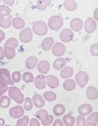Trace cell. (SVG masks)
Masks as SVG:
<instances>
[{"label":"cell","mask_w":98,"mask_h":126,"mask_svg":"<svg viewBox=\"0 0 98 126\" xmlns=\"http://www.w3.org/2000/svg\"><path fill=\"white\" fill-rule=\"evenodd\" d=\"M4 123H5L4 120L2 118H0V126H4Z\"/></svg>","instance_id":"50"},{"label":"cell","mask_w":98,"mask_h":126,"mask_svg":"<svg viewBox=\"0 0 98 126\" xmlns=\"http://www.w3.org/2000/svg\"><path fill=\"white\" fill-rule=\"evenodd\" d=\"M5 56H4V49L0 46V61L1 60H3V58H4Z\"/></svg>","instance_id":"46"},{"label":"cell","mask_w":98,"mask_h":126,"mask_svg":"<svg viewBox=\"0 0 98 126\" xmlns=\"http://www.w3.org/2000/svg\"><path fill=\"white\" fill-rule=\"evenodd\" d=\"M10 104H11V102H10V98H9V97H7V96H2V97L0 98V107H1V108L5 109V108L9 107Z\"/></svg>","instance_id":"29"},{"label":"cell","mask_w":98,"mask_h":126,"mask_svg":"<svg viewBox=\"0 0 98 126\" xmlns=\"http://www.w3.org/2000/svg\"><path fill=\"white\" fill-rule=\"evenodd\" d=\"M30 126H40V124H39V122H38V120L36 118H32Z\"/></svg>","instance_id":"44"},{"label":"cell","mask_w":98,"mask_h":126,"mask_svg":"<svg viewBox=\"0 0 98 126\" xmlns=\"http://www.w3.org/2000/svg\"><path fill=\"white\" fill-rule=\"evenodd\" d=\"M24 108H22L21 106H16V107H13L10 110H9V114L11 117L13 118H20L22 116H24Z\"/></svg>","instance_id":"6"},{"label":"cell","mask_w":98,"mask_h":126,"mask_svg":"<svg viewBox=\"0 0 98 126\" xmlns=\"http://www.w3.org/2000/svg\"><path fill=\"white\" fill-rule=\"evenodd\" d=\"M97 47H98V44L97 43H95V44H93V45L91 46V48H90V52H91V54H92L94 57H97L98 56Z\"/></svg>","instance_id":"43"},{"label":"cell","mask_w":98,"mask_h":126,"mask_svg":"<svg viewBox=\"0 0 98 126\" xmlns=\"http://www.w3.org/2000/svg\"><path fill=\"white\" fill-rule=\"evenodd\" d=\"M97 117H98V113L97 112H94V113H92L91 115H89L88 118H86L85 120H86L87 122H94V123L97 124V120H98Z\"/></svg>","instance_id":"39"},{"label":"cell","mask_w":98,"mask_h":126,"mask_svg":"<svg viewBox=\"0 0 98 126\" xmlns=\"http://www.w3.org/2000/svg\"><path fill=\"white\" fill-rule=\"evenodd\" d=\"M10 12H11V9L5 5H2L0 6V17L1 16H6V15H10Z\"/></svg>","instance_id":"37"},{"label":"cell","mask_w":98,"mask_h":126,"mask_svg":"<svg viewBox=\"0 0 98 126\" xmlns=\"http://www.w3.org/2000/svg\"><path fill=\"white\" fill-rule=\"evenodd\" d=\"M9 96L11 99H13L14 101H16V103L18 104H22L24 103V95L22 94L21 90L17 87H10L9 88Z\"/></svg>","instance_id":"3"},{"label":"cell","mask_w":98,"mask_h":126,"mask_svg":"<svg viewBox=\"0 0 98 126\" xmlns=\"http://www.w3.org/2000/svg\"><path fill=\"white\" fill-rule=\"evenodd\" d=\"M48 28L53 30V31H57L59 29H61V27L63 26V19L60 17V16H52L49 21H48V24H47Z\"/></svg>","instance_id":"2"},{"label":"cell","mask_w":98,"mask_h":126,"mask_svg":"<svg viewBox=\"0 0 98 126\" xmlns=\"http://www.w3.org/2000/svg\"><path fill=\"white\" fill-rule=\"evenodd\" d=\"M70 26H71V29H72L73 31H75V32H79V31L82 29L83 24H82V21H81L80 19L76 18V19H74V20L71 21Z\"/></svg>","instance_id":"13"},{"label":"cell","mask_w":98,"mask_h":126,"mask_svg":"<svg viewBox=\"0 0 98 126\" xmlns=\"http://www.w3.org/2000/svg\"><path fill=\"white\" fill-rule=\"evenodd\" d=\"M33 105H34V107H36V108H42L43 106H44V99L40 96V95L38 94H34L33 97Z\"/></svg>","instance_id":"21"},{"label":"cell","mask_w":98,"mask_h":126,"mask_svg":"<svg viewBox=\"0 0 98 126\" xmlns=\"http://www.w3.org/2000/svg\"><path fill=\"white\" fill-rule=\"evenodd\" d=\"M3 2H4L6 5H9V6H12V5L14 4V1H8V0H4Z\"/></svg>","instance_id":"48"},{"label":"cell","mask_w":98,"mask_h":126,"mask_svg":"<svg viewBox=\"0 0 98 126\" xmlns=\"http://www.w3.org/2000/svg\"><path fill=\"white\" fill-rule=\"evenodd\" d=\"M74 37V32L70 29H64L60 33V38L63 42H70L73 40Z\"/></svg>","instance_id":"9"},{"label":"cell","mask_w":98,"mask_h":126,"mask_svg":"<svg viewBox=\"0 0 98 126\" xmlns=\"http://www.w3.org/2000/svg\"><path fill=\"white\" fill-rule=\"evenodd\" d=\"M19 37L23 43H29L33 39V32L30 28H26L20 32Z\"/></svg>","instance_id":"5"},{"label":"cell","mask_w":98,"mask_h":126,"mask_svg":"<svg viewBox=\"0 0 98 126\" xmlns=\"http://www.w3.org/2000/svg\"><path fill=\"white\" fill-rule=\"evenodd\" d=\"M23 80L26 82V83H31L34 80V77H33V73L32 72H26L24 73L23 75Z\"/></svg>","instance_id":"33"},{"label":"cell","mask_w":98,"mask_h":126,"mask_svg":"<svg viewBox=\"0 0 98 126\" xmlns=\"http://www.w3.org/2000/svg\"><path fill=\"white\" fill-rule=\"evenodd\" d=\"M73 73H74L73 67H71V66H65L64 68H62V70L60 72V75H61V77H63V78L66 79V78H70L73 75Z\"/></svg>","instance_id":"23"},{"label":"cell","mask_w":98,"mask_h":126,"mask_svg":"<svg viewBox=\"0 0 98 126\" xmlns=\"http://www.w3.org/2000/svg\"><path fill=\"white\" fill-rule=\"evenodd\" d=\"M12 24V16L11 15H6V16H1L0 17V27L4 29H8Z\"/></svg>","instance_id":"12"},{"label":"cell","mask_w":98,"mask_h":126,"mask_svg":"<svg viewBox=\"0 0 98 126\" xmlns=\"http://www.w3.org/2000/svg\"><path fill=\"white\" fill-rule=\"evenodd\" d=\"M4 38H5V33L2 32V31H0V43H1V41H2Z\"/></svg>","instance_id":"47"},{"label":"cell","mask_w":98,"mask_h":126,"mask_svg":"<svg viewBox=\"0 0 98 126\" xmlns=\"http://www.w3.org/2000/svg\"><path fill=\"white\" fill-rule=\"evenodd\" d=\"M47 25L42 22V21H38V22H35L33 23V32H34L35 34L41 36V35H45L47 33Z\"/></svg>","instance_id":"1"},{"label":"cell","mask_w":98,"mask_h":126,"mask_svg":"<svg viewBox=\"0 0 98 126\" xmlns=\"http://www.w3.org/2000/svg\"><path fill=\"white\" fill-rule=\"evenodd\" d=\"M54 45V40L52 37H47L45 39H43L42 43H41V47L44 51H48L52 48V46Z\"/></svg>","instance_id":"18"},{"label":"cell","mask_w":98,"mask_h":126,"mask_svg":"<svg viewBox=\"0 0 98 126\" xmlns=\"http://www.w3.org/2000/svg\"><path fill=\"white\" fill-rule=\"evenodd\" d=\"M53 122V116L52 115H47L43 120H41V123H42V125H45V126H47V125H49V124H51Z\"/></svg>","instance_id":"38"},{"label":"cell","mask_w":98,"mask_h":126,"mask_svg":"<svg viewBox=\"0 0 98 126\" xmlns=\"http://www.w3.org/2000/svg\"><path fill=\"white\" fill-rule=\"evenodd\" d=\"M5 46H12V47L16 48V47H18V40H17L16 38H14V37L9 38V39L6 41Z\"/></svg>","instance_id":"36"},{"label":"cell","mask_w":98,"mask_h":126,"mask_svg":"<svg viewBox=\"0 0 98 126\" xmlns=\"http://www.w3.org/2000/svg\"><path fill=\"white\" fill-rule=\"evenodd\" d=\"M7 90H8V84L0 79V96L4 94Z\"/></svg>","instance_id":"40"},{"label":"cell","mask_w":98,"mask_h":126,"mask_svg":"<svg viewBox=\"0 0 98 126\" xmlns=\"http://www.w3.org/2000/svg\"><path fill=\"white\" fill-rule=\"evenodd\" d=\"M86 124V120L84 118V116L82 115H78L77 117V125L78 126H85Z\"/></svg>","instance_id":"41"},{"label":"cell","mask_w":98,"mask_h":126,"mask_svg":"<svg viewBox=\"0 0 98 126\" xmlns=\"http://www.w3.org/2000/svg\"><path fill=\"white\" fill-rule=\"evenodd\" d=\"M47 115H48V112H47L46 110H38V111L35 113V116H36L38 119H40V120H43Z\"/></svg>","instance_id":"34"},{"label":"cell","mask_w":98,"mask_h":126,"mask_svg":"<svg viewBox=\"0 0 98 126\" xmlns=\"http://www.w3.org/2000/svg\"><path fill=\"white\" fill-rule=\"evenodd\" d=\"M12 79H13L14 82H19V81L22 79V75H21L20 71H15V72H13V74H12Z\"/></svg>","instance_id":"42"},{"label":"cell","mask_w":98,"mask_h":126,"mask_svg":"<svg viewBox=\"0 0 98 126\" xmlns=\"http://www.w3.org/2000/svg\"><path fill=\"white\" fill-rule=\"evenodd\" d=\"M34 85L38 89H43L46 86V77L44 75H37L34 79Z\"/></svg>","instance_id":"11"},{"label":"cell","mask_w":98,"mask_h":126,"mask_svg":"<svg viewBox=\"0 0 98 126\" xmlns=\"http://www.w3.org/2000/svg\"><path fill=\"white\" fill-rule=\"evenodd\" d=\"M51 4V1H37L36 3V7L40 10V11H43L46 9L47 6H49Z\"/></svg>","instance_id":"32"},{"label":"cell","mask_w":98,"mask_h":126,"mask_svg":"<svg viewBox=\"0 0 98 126\" xmlns=\"http://www.w3.org/2000/svg\"><path fill=\"white\" fill-rule=\"evenodd\" d=\"M46 83L47 85L51 88V89H54V88H57L58 85H59V80L56 76L54 75H48L46 77Z\"/></svg>","instance_id":"14"},{"label":"cell","mask_w":98,"mask_h":126,"mask_svg":"<svg viewBox=\"0 0 98 126\" xmlns=\"http://www.w3.org/2000/svg\"><path fill=\"white\" fill-rule=\"evenodd\" d=\"M85 126H97V124L94 122H88L87 124H85Z\"/></svg>","instance_id":"49"},{"label":"cell","mask_w":98,"mask_h":126,"mask_svg":"<svg viewBox=\"0 0 98 126\" xmlns=\"http://www.w3.org/2000/svg\"><path fill=\"white\" fill-rule=\"evenodd\" d=\"M64 112H65V107H64L63 105L57 104V105L54 106V108H53V113H54L55 115L60 116V115H62Z\"/></svg>","instance_id":"25"},{"label":"cell","mask_w":98,"mask_h":126,"mask_svg":"<svg viewBox=\"0 0 98 126\" xmlns=\"http://www.w3.org/2000/svg\"><path fill=\"white\" fill-rule=\"evenodd\" d=\"M29 120H30V117L27 116V115H24V116H22L21 118L18 119L16 126H28Z\"/></svg>","instance_id":"31"},{"label":"cell","mask_w":98,"mask_h":126,"mask_svg":"<svg viewBox=\"0 0 98 126\" xmlns=\"http://www.w3.org/2000/svg\"><path fill=\"white\" fill-rule=\"evenodd\" d=\"M51 49H52V53H53V55L58 56V57L63 56L64 53L66 52V47L64 46V44L61 43V42H57V43H55V44L52 46Z\"/></svg>","instance_id":"7"},{"label":"cell","mask_w":98,"mask_h":126,"mask_svg":"<svg viewBox=\"0 0 98 126\" xmlns=\"http://www.w3.org/2000/svg\"><path fill=\"white\" fill-rule=\"evenodd\" d=\"M43 98H44V100H46L47 102H53V101L56 100L57 96H56L55 93H53L52 91H47V92H45V93L43 94Z\"/></svg>","instance_id":"28"},{"label":"cell","mask_w":98,"mask_h":126,"mask_svg":"<svg viewBox=\"0 0 98 126\" xmlns=\"http://www.w3.org/2000/svg\"><path fill=\"white\" fill-rule=\"evenodd\" d=\"M66 60L64 58H58V59H56L55 61H54V63H53V67L56 69V70H61L64 66L66 65Z\"/></svg>","instance_id":"22"},{"label":"cell","mask_w":98,"mask_h":126,"mask_svg":"<svg viewBox=\"0 0 98 126\" xmlns=\"http://www.w3.org/2000/svg\"><path fill=\"white\" fill-rule=\"evenodd\" d=\"M33 101L31 98H26L25 99V103H24V109L26 110H31L33 108Z\"/></svg>","instance_id":"35"},{"label":"cell","mask_w":98,"mask_h":126,"mask_svg":"<svg viewBox=\"0 0 98 126\" xmlns=\"http://www.w3.org/2000/svg\"><path fill=\"white\" fill-rule=\"evenodd\" d=\"M92 111V107L88 104H83L81 105L79 108H78V112L80 115L82 116H85V115H88L90 112Z\"/></svg>","instance_id":"16"},{"label":"cell","mask_w":98,"mask_h":126,"mask_svg":"<svg viewBox=\"0 0 98 126\" xmlns=\"http://www.w3.org/2000/svg\"><path fill=\"white\" fill-rule=\"evenodd\" d=\"M75 79H76L77 83L78 84V86L80 88H83L86 85V83L88 82L89 77H88V74L85 71H78L76 74V78Z\"/></svg>","instance_id":"4"},{"label":"cell","mask_w":98,"mask_h":126,"mask_svg":"<svg viewBox=\"0 0 98 126\" xmlns=\"http://www.w3.org/2000/svg\"><path fill=\"white\" fill-rule=\"evenodd\" d=\"M75 117L70 113V114H66L63 117V123L66 126H73L75 124Z\"/></svg>","instance_id":"26"},{"label":"cell","mask_w":98,"mask_h":126,"mask_svg":"<svg viewBox=\"0 0 98 126\" xmlns=\"http://www.w3.org/2000/svg\"><path fill=\"white\" fill-rule=\"evenodd\" d=\"M86 96L89 100H96L98 97V91L97 88L94 86H90L86 90Z\"/></svg>","instance_id":"19"},{"label":"cell","mask_w":98,"mask_h":126,"mask_svg":"<svg viewBox=\"0 0 98 126\" xmlns=\"http://www.w3.org/2000/svg\"><path fill=\"white\" fill-rule=\"evenodd\" d=\"M16 55L15 52V48L12 46H4V56L8 59V60H12L14 59Z\"/></svg>","instance_id":"17"},{"label":"cell","mask_w":98,"mask_h":126,"mask_svg":"<svg viewBox=\"0 0 98 126\" xmlns=\"http://www.w3.org/2000/svg\"><path fill=\"white\" fill-rule=\"evenodd\" d=\"M63 121L60 120V119H56L54 122H53V126H63Z\"/></svg>","instance_id":"45"},{"label":"cell","mask_w":98,"mask_h":126,"mask_svg":"<svg viewBox=\"0 0 98 126\" xmlns=\"http://www.w3.org/2000/svg\"><path fill=\"white\" fill-rule=\"evenodd\" d=\"M64 89L67 91H71V90H74L75 87H76V82L73 80V79H67L65 82H64Z\"/></svg>","instance_id":"27"},{"label":"cell","mask_w":98,"mask_h":126,"mask_svg":"<svg viewBox=\"0 0 98 126\" xmlns=\"http://www.w3.org/2000/svg\"><path fill=\"white\" fill-rule=\"evenodd\" d=\"M0 79L2 81H4L5 83L9 84V85H13L14 84V81L11 79L10 72L6 68H0Z\"/></svg>","instance_id":"8"},{"label":"cell","mask_w":98,"mask_h":126,"mask_svg":"<svg viewBox=\"0 0 98 126\" xmlns=\"http://www.w3.org/2000/svg\"><path fill=\"white\" fill-rule=\"evenodd\" d=\"M96 27H97V24H96V21H94L92 18H89L85 21L84 23V29H85V32H88V33H92L96 30Z\"/></svg>","instance_id":"10"},{"label":"cell","mask_w":98,"mask_h":126,"mask_svg":"<svg viewBox=\"0 0 98 126\" xmlns=\"http://www.w3.org/2000/svg\"><path fill=\"white\" fill-rule=\"evenodd\" d=\"M12 25L16 30H22L25 27V21L22 18L16 17V18L12 19Z\"/></svg>","instance_id":"20"},{"label":"cell","mask_w":98,"mask_h":126,"mask_svg":"<svg viewBox=\"0 0 98 126\" xmlns=\"http://www.w3.org/2000/svg\"><path fill=\"white\" fill-rule=\"evenodd\" d=\"M37 63H38L37 58L32 56V57H29V58L27 59V61H26V66H27L29 69H33V68H34V67L37 65Z\"/></svg>","instance_id":"24"},{"label":"cell","mask_w":98,"mask_h":126,"mask_svg":"<svg viewBox=\"0 0 98 126\" xmlns=\"http://www.w3.org/2000/svg\"><path fill=\"white\" fill-rule=\"evenodd\" d=\"M64 7L68 11H75L77 8V3L75 1H65L64 2Z\"/></svg>","instance_id":"30"},{"label":"cell","mask_w":98,"mask_h":126,"mask_svg":"<svg viewBox=\"0 0 98 126\" xmlns=\"http://www.w3.org/2000/svg\"><path fill=\"white\" fill-rule=\"evenodd\" d=\"M4 126H11V125H9V124H8V125H4Z\"/></svg>","instance_id":"51"},{"label":"cell","mask_w":98,"mask_h":126,"mask_svg":"<svg viewBox=\"0 0 98 126\" xmlns=\"http://www.w3.org/2000/svg\"><path fill=\"white\" fill-rule=\"evenodd\" d=\"M49 68H50V64L47 61H40L39 63H37V69L39 72L41 73H47L49 71Z\"/></svg>","instance_id":"15"}]
</instances>
